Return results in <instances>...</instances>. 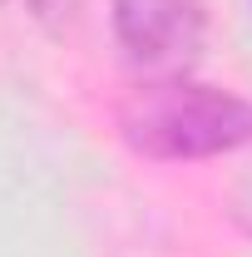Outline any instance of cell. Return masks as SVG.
I'll list each match as a JSON object with an SVG mask.
<instances>
[{
  "mask_svg": "<svg viewBox=\"0 0 252 257\" xmlns=\"http://www.w3.org/2000/svg\"><path fill=\"white\" fill-rule=\"evenodd\" d=\"M79 5H84V0H30L35 20H40L45 30H55V35H64L69 25H74V15H79Z\"/></svg>",
  "mask_w": 252,
  "mask_h": 257,
  "instance_id": "obj_3",
  "label": "cell"
},
{
  "mask_svg": "<svg viewBox=\"0 0 252 257\" xmlns=\"http://www.w3.org/2000/svg\"><path fill=\"white\" fill-rule=\"evenodd\" d=\"M114 35L149 79H188L208 45L203 0H114Z\"/></svg>",
  "mask_w": 252,
  "mask_h": 257,
  "instance_id": "obj_2",
  "label": "cell"
},
{
  "mask_svg": "<svg viewBox=\"0 0 252 257\" xmlns=\"http://www.w3.org/2000/svg\"><path fill=\"white\" fill-rule=\"evenodd\" d=\"M124 144L158 163L218 159L252 144V99L193 79H144L119 109Z\"/></svg>",
  "mask_w": 252,
  "mask_h": 257,
  "instance_id": "obj_1",
  "label": "cell"
}]
</instances>
